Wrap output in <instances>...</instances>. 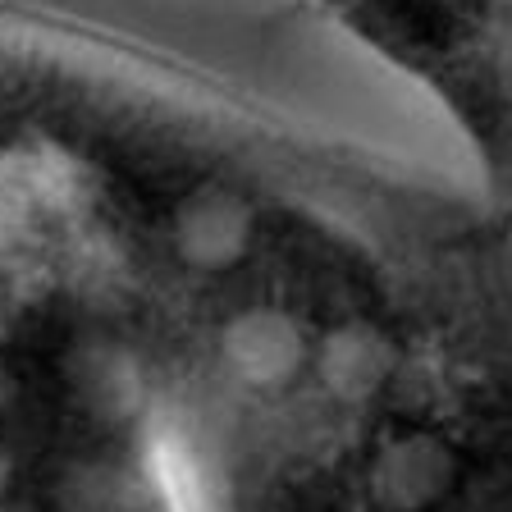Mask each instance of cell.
I'll return each instance as SVG.
<instances>
[{
  "mask_svg": "<svg viewBox=\"0 0 512 512\" xmlns=\"http://www.w3.org/2000/svg\"><path fill=\"white\" fill-rule=\"evenodd\" d=\"M421 83L467 138L480 192L512 220V0H316Z\"/></svg>",
  "mask_w": 512,
  "mask_h": 512,
  "instance_id": "cell-2",
  "label": "cell"
},
{
  "mask_svg": "<svg viewBox=\"0 0 512 512\" xmlns=\"http://www.w3.org/2000/svg\"><path fill=\"white\" fill-rule=\"evenodd\" d=\"M261 147L179 69L0 32V512H202L279 311Z\"/></svg>",
  "mask_w": 512,
  "mask_h": 512,
  "instance_id": "cell-1",
  "label": "cell"
}]
</instances>
